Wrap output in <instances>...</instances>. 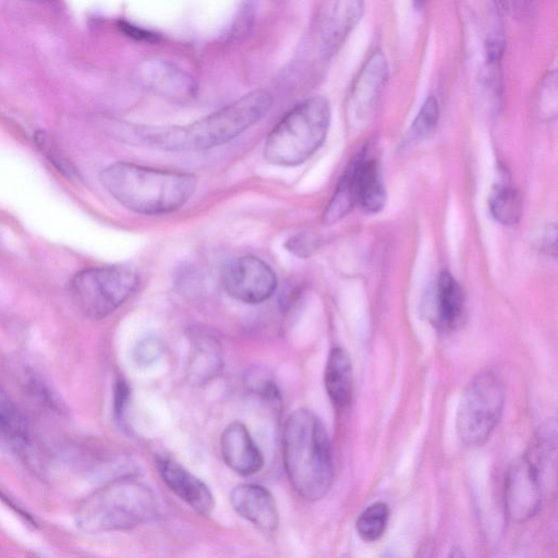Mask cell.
Here are the masks:
<instances>
[{
  "label": "cell",
  "mask_w": 558,
  "mask_h": 558,
  "mask_svg": "<svg viewBox=\"0 0 558 558\" xmlns=\"http://www.w3.org/2000/svg\"><path fill=\"white\" fill-rule=\"evenodd\" d=\"M222 367V351L218 340L208 333L193 337L187 359L186 378L201 386L214 379Z\"/></svg>",
  "instance_id": "ac0fdd59"
},
{
  "label": "cell",
  "mask_w": 558,
  "mask_h": 558,
  "mask_svg": "<svg viewBox=\"0 0 558 558\" xmlns=\"http://www.w3.org/2000/svg\"><path fill=\"white\" fill-rule=\"evenodd\" d=\"M220 451L225 463L240 475H252L263 468V454L241 422H232L225 428Z\"/></svg>",
  "instance_id": "5bb4252c"
},
{
  "label": "cell",
  "mask_w": 558,
  "mask_h": 558,
  "mask_svg": "<svg viewBox=\"0 0 558 558\" xmlns=\"http://www.w3.org/2000/svg\"><path fill=\"white\" fill-rule=\"evenodd\" d=\"M156 496L131 477H119L87 496L75 512L76 525L87 533L123 531L154 519Z\"/></svg>",
  "instance_id": "277c9868"
},
{
  "label": "cell",
  "mask_w": 558,
  "mask_h": 558,
  "mask_svg": "<svg viewBox=\"0 0 558 558\" xmlns=\"http://www.w3.org/2000/svg\"><path fill=\"white\" fill-rule=\"evenodd\" d=\"M137 286L138 275L133 268L113 265L78 271L70 282V292L85 316L101 319L126 302Z\"/></svg>",
  "instance_id": "8992f818"
},
{
  "label": "cell",
  "mask_w": 558,
  "mask_h": 558,
  "mask_svg": "<svg viewBox=\"0 0 558 558\" xmlns=\"http://www.w3.org/2000/svg\"><path fill=\"white\" fill-rule=\"evenodd\" d=\"M363 12L360 1H337L329 3L320 25V46L326 54L335 52Z\"/></svg>",
  "instance_id": "e0dca14e"
},
{
  "label": "cell",
  "mask_w": 558,
  "mask_h": 558,
  "mask_svg": "<svg viewBox=\"0 0 558 558\" xmlns=\"http://www.w3.org/2000/svg\"><path fill=\"white\" fill-rule=\"evenodd\" d=\"M99 178L119 204L148 216L178 210L193 196L197 186V180L191 173L122 161L106 167Z\"/></svg>",
  "instance_id": "7a4b0ae2"
},
{
  "label": "cell",
  "mask_w": 558,
  "mask_h": 558,
  "mask_svg": "<svg viewBox=\"0 0 558 558\" xmlns=\"http://www.w3.org/2000/svg\"><path fill=\"white\" fill-rule=\"evenodd\" d=\"M390 515V509L384 501H376L365 508L355 522L359 537L373 543L378 541L386 531Z\"/></svg>",
  "instance_id": "7402d4cb"
},
{
  "label": "cell",
  "mask_w": 558,
  "mask_h": 558,
  "mask_svg": "<svg viewBox=\"0 0 558 558\" xmlns=\"http://www.w3.org/2000/svg\"><path fill=\"white\" fill-rule=\"evenodd\" d=\"M432 292L429 311L434 323L444 329L456 327L464 310V296L459 282L450 272L444 270Z\"/></svg>",
  "instance_id": "2e32d148"
},
{
  "label": "cell",
  "mask_w": 558,
  "mask_h": 558,
  "mask_svg": "<svg viewBox=\"0 0 558 558\" xmlns=\"http://www.w3.org/2000/svg\"><path fill=\"white\" fill-rule=\"evenodd\" d=\"M439 118L438 101L434 96H428L413 120L405 142L412 143L425 137L437 125Z\"/></svg>",
  "instance_id": "603a6c76"
},
{
  "label": "cell",
  "mask_w": 558,
  "mask_h": 558,
  "mask_svg": "<svg viewBox=\"0 0 558 558\" xmlns=\"http://www.w3.org/2000/svg\"><path fill=\"white\" fill-rule=\"evenodd\" d=\"M387 61L376 50L367 59L352 88L351 101L356 120H364L372 112L387 78Z\"/></svg>",
  "instance_id": "9a60e30c"
},
{
  "label": "cell",
  "mask_w": 558,
  "mask_h": 558,
  "mask_svg": "<svg viewBox=\"0 0 558 558\" xmlns=\"http://www.w3.org/2000/svg\"><path fill=\"white\" fill-rule=\"evenodd\" d=\"M489 211L501 225H515L522 213L521 196L507 180L498 182L492 190L488 199Z\"/></svg>",
  "instance_id": "44dd1931"
},
{
  "label": "cell",
  "mask_w": 558,
  "mask_h": 558,
  "mask_svg": "<svg viewBox=\"0 0 558 558\" xmlns=\"http://www.w3.org/2000/svg\"><path fill=\"white\" fill-rule=\"evenodd\" d=\"M157 468L166 485L180 499L203 515L211 513L214 496L202 480L170 459H158Z\"/></svg>",
  "instance_id": "4fadbf2b"
},
{
  "label": "cell",
  "mask_w": 558,
  "mask_h": 558,
  "mask_svg": "<svg viewBox=\"0 0 558 558\" xmlns=\"http://www.w3.org/2000/svg\"><path fill=\"white\" fill-rule=\"evenodd\" d=\"M555 448V436L543 433L534 448L509 468L504 486L505 510L509 520L522 523L539 510L543 468L554 457Z\"/></svg>",
  "instance_id": "52a82bcc"
},
{
  "label": "cell",
  "mask_w": 558,
  "mask_h": 558,
  "mask_svg": "<svg viewBox=\"0 0 558 558\" xmlns=\"http://www.w3.org/2000/svg\"><path fill=\"white\" fill-rule=\"evenodd\" d=\"M223 287L231 298L243 303L257 304L272 295L277 278L266 262L246 255L227 266L223 272Z\"/></svg>",
  "instance_id": "30bf717a"
},
{
  "label": "cell",
  "mask_w": 558,
  "mask_h": 558,
  "mask_svg": "<svg viewBox=\"0 0 558 558\" xmlns=\"http://www.w3.org/2000/svg\"><path fill=\"white\" fill-rule=\"evenodd\" d=\"M120 28L128 36H130L134 39H137V40L154 41L156 39V35L154 33H150V32L143 29L141 27H137L135 25H131L126 22H121Z\"/></svg>",
  "instance_id": "83f0119b"
},
{
  "label": "cell",
  "mask_w": 558,
  "mask_h": 558,
  "mask_svg": "<svg viewBox=\"0 0 558 558\" xmlns=\"http://www.w3.org/2000/svg\"><path fill=\"white\" fill-rule=\"evenodd\" d=\"M282 457L293 489L306 500L327 495L333 478L330 441L324 424L310 410L289 415L282 433Z\"/></svg>",
  "instance_id": "3957f363"
},
{
  "label": "cell",
  "mask_w": 558,
  "mask_h": 558,
  "mask_svg": "<svg viewBox=\"0 0 558 558\" xmlns=\"http://www.w3.org/2000/svg\"><path fill=\"white\" fill-rule=\"evenodd\" d=\"M505 389L492 372L477 375L464 390L457 413V433L470 447L487 441L502 413Z\"/></svg>",
  "instance_id": "ba28073f"
},
{
  "label": "cell",
  "mask_w": 558,
  "mask_h": 558,
  "mask_svg": "<svg viewBox=\"0 0 558 558\" xmlns=\"http://www.w3.org/2000/svg\"><path fill=\"white\" fill-rule=\"evenodd\" d=\"M129 400V387L120 380L114 388V413L117 417H122Z\"/></svg>",
  "instance_id": "4316f807"
},
{
  "label": "cell",
  "mask_w": 558,
  "mask_h": 558,
  "mask_svg": "<svg viewBox=\"0 0 558 558\" xmlns=\"http://www.w3.org/2000/svg\"><path fill=\"white\" fill-rule=\"evenodd\" d=\"M288 246L291 252L303 256L310 254L313 244L306 236L298 235L290 240Z\"/></svg>",
  "instance_id": "f1b7e54d"
},
{
  "label": "cell",
  "mask_w": 558,
  "mask_h": 558,
  "mask_svg": "<svg viewBox=\"0 0 558 558\" xmlns=\"http://www.w3.org/2000/svg\"><path fill=\"white\" fill-rule=\"evenodd\" d=\"M448 558H465L463 551L459 547H453Z\"/></svg>",
  "instance_id": "f546056e"
},
{
  "label": "cell",
  "mask_w": 558,
  "mask_h": 558,
  "mask_svg": "<svg viewBox=\"0 0 558 558\" xmlns=\"http://www.w3.org/2000/svg\"><path fill=\"white\" fill-rule=\"evenodd\" d=\"M162 354V343L154 336L142 338L135 344L132 357L135 364L145 367L155 363Z\"/></svg>",
  "instance_id": "cb8c5ba5"
},
{
  "label": "cell",
  "mask_w": 558,
  "mask_h": 558,
  "mask_svg": "<svg viewBox=\"0 0 558 558\" xmlns=\"http://www.w3.org/2000/svg\"><path fill=\"white\" fill-rule=\"evenodd\" d=\"M385 203L386 189L378 162L362 150L342 174L324 216L327 220L336 222L354 206L374 214L381 210Z\"/></svg>",
  "instance_id": "9c48e42d"
},
{
  "label": "cell",
  "mask_w": 558,
  "mask_h": 558,
  "mask_svg": "<svg viewBox=\"0 0 558 558\" xmlns=\"http://www.w3.org/2000/svg\"><path fill=\"white\" fill-rule=\"evenodd\" d=\"M324 383L326 392L336 408L348 404L352 393V365L345 350L332 348L328 354Z\"/></svg>",
  "instance_id": "d6986e66"
},
{
  "label": "cell",
  "mask_w": 558,
  "mask_h": 558,
  "mask_svg": "<svg viewBox=\"0 0 558 558\" xmlns=\"http://www.w3.org/2000/svg\"><path fill=\"white\" fill-rule=\"evenodd\" d=\"M140 77L154 93L171 100H186L195 94L193 77L168 60L150 59L143 62Z\"/></svg>",
  "instance_id": "8fae6325"
},
{
  "label": "cell",
  "mask_w": 558,
  "mask_h": 558,
  "mask_svg": "<svg viewBox=\"0 0 558 558\" xmlns=\"http://www.w3.org/2000/svg\"><path fill=\"white\" fill-rule=\"evenodd\" d=\"M505 50V39L502 34L494 29L488 34L487 39L485 41V54L487 63L493 66L496 65L504 53Z\"/></svg>",
  "instance_id": "d4e9b609"
},
{
  "label": "cell",
  "mask_w": 558,
  "mask_h": 558,
  "mask_svg": "<svg viewBox=\"0 0 558 558\" xmlns=\"http://www.w3.org/2000/svg\"><path fill=\"white\" fill-rule=\"evenodd\" d=\"M556 238H557V229L556 225H547L544 229L541 230L539 234L536 238L537 247L546 253L556 254Z\"/></svg>",
  "instance_id": "484cf974"
},
{
  "label": "cell",
  "mask_w": 558,
  "mask_h": 558,
  "mask_svg": "<svg viewBox=\"0 0 558 558\" xmlns=\"http://www.w3.org/2000/svg\"><path fill=\"white\" fill-rule=\"evenodd\" d=\"M330 106L315 96L294 106L268 134L265 159L276 166H296L307 160L324 143L330 124Z\"/></svg>",
  "instance_id": "5b68a950"
},
{
  "label": "cell",
  "mask_w": 558,
  "mask_h": 558,
  "mask_svg": "<svg viewBox=\"0 0 558 558\" xmlns=\"http://www.w3.org/2000/svg\"><path fill=\"white\" fill-rule=\"evenodd\" d=\"M0 442L25 456L31 450L28 424L2 390H0Z\"/></svg>",
  "instance_id": "ffe728a7"
},
{
  "label": "cell",
  "mask_w": 558,
  "mask_h": 558,
  "mask_svg": "<svg viewBox=\"0 0 558 558\" xmlns=\"http://www.w3.org/2000/svg\"><path fill=\"white\" fill-rule=\"evenodd\" d=\"M233 509L262 531L272 532L279 524V513L271 493L257 484H240L230 494Z\"/></svg>",
  "instance_id": "7c38bea8"
},
{
  "label": "cell",
  "mask_w": 558,
  "mask_h": 558,
  "mask_svg": "<svg viewBox=\"0 0 558 558\" xmlns=\"http://www.w3.org/2000/svg\"><path fill=\"white\" fill-rule=\"evenodd\" d=\"M271 105V94L256 89L187 125H131L124 133L128 141L155 149L204 150L239 136L266 116Z\"/></svg>",
  "instance_id": "6da1fadb"
}]
</instances>
